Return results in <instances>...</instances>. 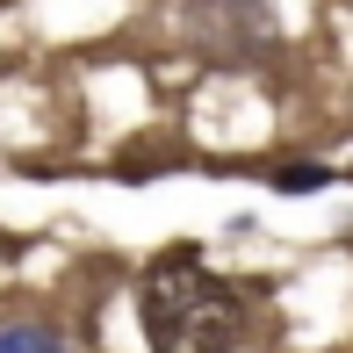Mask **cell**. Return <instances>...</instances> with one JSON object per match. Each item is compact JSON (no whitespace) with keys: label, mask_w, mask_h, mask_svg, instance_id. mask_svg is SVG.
Returning a JSON list of instances; mask_svg holds the SVG:
<instances>
[{"label":"cell","mask_w":353,"mask_h":353,"mask_svg":"<svg viewBox=\"0 0 353 353\" xmlns=\"http://www.w3.org/2000/svg\"><path fill=\"white\" fill-rule=\"evenodd\" d=\"M0 353H65V339L43 332V325H8L0 332Z\"/></svg>","instance_id":"cell-2"},{"label":"cell","mask_w":353,"mask_h":353,"mask_svg":"<svg viewBox=\"0 0 353 353\" xmlns=\"http://www.w3.org/2000/svg\"><path fill=\"white\" fill-rule=\"evenodd\" d=\"M137 325L152 353H238L245 346V296L202 267L195 245L152 260L137 281Z\"/></svg>","instance_id":"cell-1"},{"label":"cell","mask_w":353,"mask_h":353,"mask_svg":"<svg viewBox=\"0 0 353 353\" xmlns=\"http://www.w3.org/2000/svg\"><path fill=\"white\" fill-rule=\"evenodd\" d=\"M267 181H274L281 195H310V188H325L332 173L325 166H267Z\"/></svg>","instance_id":"cell-3"}]
</instances>
